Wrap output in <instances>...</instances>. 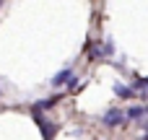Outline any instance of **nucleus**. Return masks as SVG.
Wrapping results in <instances>:
<instances>
[{
	"label": "nucleus",
	"instance_id": "obj_6",
	"mask_svg": "<svg viewBox=\"0 0 148 140\" xmlns=\"http://www.w3.org/2000/svg\"><path fill=\"white\" fill-rule=\"evenodd\" d=\"M138 86H140V88H148V81H140Z\"/></svg>",
	"mask_w": 148,
	"mask_h": 140
},
{
	"label": "nucleus",
	"instance_id": "obj_3",
	"mask_svg": "<svg viewBox=\"0 0 148 140\" xmlns=\"http://www.w3.org/2000/svg\"><path fill=\"white\" fill-rule=\"evenodd\" d=\"M42 125V132H44V140H52L55 138V125H44V122H39Z\"/></svg>",
	"mask_w": 148,
	"mask_h": 140
},
{
	"label": "nucleus",
	"instance_id": "obj_2",
	"mask_svg": "<svg viewBox=\"0 0 148 140\" xmlns=\"http://www.w3.org/2000/svg\"><path fill=\"white\" fill-rule=\"evenodd\" d=\"M70 78H73V73H70V70L65 68V70H60V73H57V75H55V78H52L49 83H52V86H62V83H68Z\"/></svg>",
	"mask_w": 148,
	"mask_h": 140
},
{
	"label": "nucleus",
	"instance_id": "obj_4",
	"mask_svg": "<svg viewBox=\"0 0 148 140\" xmlns=\"http://www.w3.org/2000/svg\"><path fill=\"white\" fill-rule=\"evenodd\" d=\"M143 112H146V109H138V107H135V109H127V112H125V117H130V120H138Z\"/></svg>",
	"mask_w": 148,
	"mask_h": 140
},
{
	"label": "nucleus",
	"instance_id": "obj_1",
	"mask_svg": "<svg viewBox=\"0 0 148 140\" xmlns=\"http://www.w3.org/2000/svg\"><path fill=\"white\" fill-rule=\"evenodd\" d=\"M122 120H125V112H120V109H109L104 114V125L107 127H117V125H122Z\"/></svg>",
	"mask_w": 148,
	"mask_h": 140
},
{
	"label": "nucleus",
	"instance_id": "obj_5",
	"mask_svg": "<svg viewBox=\"0 0 148 140\" xmlns=\"http://www.w3.org/2000/svg\"><path fill=\"white\" fill-rule=\"evenodd\" d=\"M114 94H117V96H130V88H125L122 83H117V86H114Z\"/></svg>",
	"mask_w": 148,
	"mask_h": 140
}]
</instances>
